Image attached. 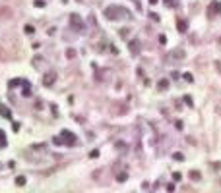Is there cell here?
<instances>
[{"label": "cell", "instance_id": "1", "mask_svg": "<svg viewBox=\"0 0 221 193\" xmlns=\"http://www.w3.org/2000/svg\"><path fill=\"white\" fill-rule=\"evenodd\" d=\"M105 18L110 19V21H118V19H130V12L122 6H109L105 8Z\"/></svg>", "mask_w": 221, "mask_h": 193}, {"label": "cell", "instance_id": "2", "mask_svg": "<svg viewBox=\"0 0 221 193\" xmlns=\"http://www.w3.org/2000/svg\"><path fill=\"white\" fill-rule=\"evenodd\" d=\"M214 16H221V2L219 0H214L208 6V18H214Z\"/></svg>", "mask_w": 221, "mask_h": 193}, {"label": "cell", "instance_id": "3", "mask_svg": "<svg viewBox=\"0 0 221 193\" xmlns=\"http://www.w3.org/2000/svg\"><path fill=\"white\" fill-rule=\"evenodd\" d=\"M60 137H62V143H66V145H76V135L72 133V131L68 129H62V133H60Z\"/></svg>", "mask_w": 221, "mask_h": 193}, {"label": "cell", "instance_id": "4", "mask_svg": "<svg viewBox=\"0 0 221 193\" xmlns=\"http://www.w3.org/2000/svg\"><path fill=\"white\" fill-rule=\"evenodd\" d=\"M70 25L74 27V31H84V21L78 14H72L70 16Z\"/></svg>", "mask_w": 221, "mask_h": 193}, {"label": "cell", "instance_id": "5", "mask_svg": "<svg viewBox=\"0 0 221 193\" xmlns=\"http://www.w3.org/2000/svg\"><path fill=\"white\" fill-rule=\"evenodd\" d=\"M184 56H186V52L182 48H175L169 52V60H184Z\"/></svg>", "mask_w": 221, "mask_h": 193}, {"label": "cell", "instance_id": "6", "mask_svg": "<svg viewBox=\"0 0 221 193\" xmlns=\"http://www.w3.org/2000/svg\"><path fill=\"white\" fill-rule=\"evenodd\" d=\"M55 81H56V73L55 72H49L47 75H45V79H43V85H45V87H52Z\"/></svg>", "mask_w": 221, "mask_h": 193}, {"label": "cell", "instance_id": "7", "mask_svg": "<svg viewBox=\"0 0 221 193\" xmlns=\"http://www.w3.org/2000/svg\"><path fill=\"white\" fill-rule=\"evenodd\" d=\"M128 48H130V52H132V54H138V52H140V41H138V39L130 41Z\"/></svg>", "mask_w": 221, "mask_h": 193}, {"label": "cell", "instance_id": "8", "mask_svg": "<svg viewBox=\"0 0 221 193\" xmlns=\"http://www.w3.org/2000/svg\"><path fill=\"white\" fill-rule=\"evenodd\" d=\"M8 145V139H6V133H4L2 129H0V149H4V147Z\"/></svg>", "mask_w": 221, "mask_h": 193}, {"label": "cell", "instance_id": "9", "mask_svg": "<svg viewBox=\"0 0 221 193\" xmlns=\"http://www.w3.org/2000/svg\"><path fill=\"white\" fill-rule=\"evenodd\" d=\"M157 89H159V91H165V89H169V81H167V79H161V81L157 83Z\"/></svg>", "mask_w": 221, "mask_h": 193}, {"label": "cell", "instance_id": "10", "mask_svg": "<svg viewBox=\"0 0 221 193\" xmlns=\"http://www.w3.org/2000/svg\"><path fill=\"white\" fill-rule=\"evenodd\" d=\"M177 25H178V31H181V33H184V31L188 29V23L184 21V19H178V23H177Z\"/></svg>", "mask_w": 221, "mask_h": 193}, {"label": "cell", "instance_id": "11", "mask_svg": "<svg viewBox=\"0 0 221 193\" xmlns=\"http://www.w3.org/2000/svg\"><path fill=\"white\" fill-rule=\"evenodd\" d=\"M0 114H2L4 118H12V112L6 108V106H0Z\"/></svg>", "mask_w": 221, "mask_h": 193}, {"label": "cell", "instance_id": "12", "mask_svg": "<svg viewBox=\"0 0 221 193\" xmlns=\"http://www.w3.org/2000/svg\"><path fill=\"white\" fill-rule=\"evenodd\" d=\"M200 178H202V174H200V172H196V170L190 172V180H194V182H200Z\"/></svg>", "mask_w": 221, "mask_h": 193}, {"label": "cell", "instance_id": "13", "mask_svg": "<svg viewBox=\"0 0 221 193\" xmlns=\"http://www.w3.org/2000/svg\"><path fill=\"white\" fill-rule=\"evenodd\" d=\"M165 2V6H169V8H177L178 6V0H163Z\"/></svg>", "mask_w": 221, "mask_h": 193}, {"label": "cell", "instance_id": "14", "mask_svg": "<svg viewBox=\"0 0 221 193\" xmlns=\"http://www.w3.org/2000/svg\"><path fill=\"white\" fill-rule=\"evenodd\" d=\"M23 87H25V89H23V93H22V95H23V97H29V95H31V89H29V83H27V81H25V83H23Z\"/></svg>", "mask_w": 221, "mask_h": 193}, {"label": "cell", "instance_id": "15", "mask_svg": "<svg viewBox=\"0 0 221 193\" xmlns=\"http://www.w3.org/2000/svg\"><path fill=\"white\" fill-rule=\"evenodd\" d=\"M16 186H25V178H23V176H18V178H16Z\"/></svg>", "mask_w": 221, "mask_h": 193}, {"label": "cell", "instance_id": "16", "mask_svg": "<svg viewBox=\"0 0 221 193\" xmlns=\"http://www.w3.org/2000/svg\"><path fill=\"white\" fill-rule=\"evenodd\" d=\"M126 178H128V174H126V172H120V174H116V180H118V182H126Z\"/></svg>", "mask_w": 221, "mask_h": 193}, {"label": "cell", "instance_id": "17", "mask_svg": "<svg viewBox=\"0 0 221 193\" xmlns=\"http://www.w3.org/2000/svg\"><path fill=\"white\" fill-rule=\"evenodd\" d=\"M25 83V79H14V81H10V87H16V85H23Z\"/></svg>", "mask_w": 221, "mask_h": 193}, {"label": "cell", "instance_id": "18", "mask_svg": "<svg viewBox=\"0 0 221 193\" xmlns=\"http://www.w3.org/2000/svg\"><path fill=\"white\" fill-rule=\"evenodd\" d=\"M173 158H175V160H184V155H182V153H175Z\"/></svg>", "mask_w": 221, "mask_h": 193}, {"label": "cell", "instance_id": "19", "mask_svg": "<svg viewBox=\"0 0 221 193\" xmlns=\"http://www.w3.org/2000/svg\"><path fill=\"white\" fill-rule=\"evenodd\" d=\"M25 33H27V35H33V33H35L33 25H25Z\"/></svg>", "mask_w": 221, "mask_h": 193}, {"label": "cell", "instance_id": "20", "mask_svg": "<svg viewBox=\"0 0 221 193\" xmlns=\"http://www.w3.org/2000/svg\"><path fill=\"white\" fill-rule=\"evenodd\" d=\"M41 62H43V58H39V56H35V58H33V66H35V68H39Z\"/></svg>", "mask_w": 221, "mask_h": 193}, {"label": "cell", "instance_id": "21", "mask_svg": "<svg viewBox=\"0 0 221 193\" xmlns=\"http://www.w3.org/2000/svg\"><path fill=\"white\" fill-rule=\"evenodd\" d=\"M182 77H184V79L188 81V83H192V81H194V77H192V73H184Z\"/></svg>", "mask_w": 221, "mask_h": 193}, {"label": "cell", "instance_id": "22", "mask_svg": "<svg viewBox=\"0 0 221 193\" xmlns=\"http://www.w3.org/2000/svg\"><path fill=\"white\" fill-rule=\"evenodd\" d=\"M181 178H182V174H181V172H175V174H173V180H175V182H178Z\"/></svg>", "mask_w": 221, "mask_h": 193}, {"label": "cell", "instance_id": "23", "mask_svg": "<svg viewBox=\"0 0 221 193\" xmlns=\"http://www.w3.org/2000/svg\"><path fill=\"white\" fill-rule=\"evenodd\" d=\"M66 56H68V58H74V56H76V52H74L72 48H68V50H66Z\"/></svg>", "mask_w": 221, "mask_h": 193}, {"label": "cell", "instance_id": "24", "mask_svg": "<svg viewBox=\"0 0 221 193\" xmlns=\"http://www.w3.org/2000/svg\"><path fill=\"white\" fill-rule=\"evenodd\" d=\"M128 31L130 29H126V27H124V29H120V37H124V39H126V37H128Z\"/></svg>", "mask_w": 221, "mask_h": 193}, {"label": "cell", "instance_id": "25", "mask_svg": "<svg viewBox=\"0 0 221 193\" xmlns=\"http://www.w3.org/2000/svg\"><path fill=\"white\" fill-rule=\"evenodd\" d=\"M52 141H55L56 145H62V137H52Z\"/></svg>", "mask_w": 221, "mask_h": 193}, {"label": "cell", "instance_id": "26", "mask_svg": "<svg viewBox=\"0 0 221 193\" xmlns=\"http://www.w3.org/2000/svg\"><path fill=\"white\" fill-rule=\"evenodd\" d=\"M89 157H91V158H97V157H99V151H97V149L91 151V155H89Z\"/></svg>", "mask_w": 221, "mask_h": 193}, {"label": "cell", "instance_id": "27", "mask_svg": "<svg viewBox=\"0 0 221 193\" xmlns=\"http://www.w3.org/2000/svg\"><path fill=\"white\" fill-rule=\"evenodd\" d=\"M35 6H37V8H43L45 2H43V0H35Z\"/></svg>", "mask_w": 221, "mask_h": 193}, {"label": "cell", "instance_id": "28", "mask_svg": "<svg viewBox=\"0 0 221 193\" xmlns=\"http://www.w3.org/2000/svg\"><path fill=\"white\" fill-rule=\"evenodd\" d=\"M167 191H175V186H173V183H167Z\"/></svg>", "mask_w": 221, "mask_h": 193}, {"label": "cell", "instance_id": "29", "mask_svg": "<svg viewBox=\"0 0 221 193\" xmlns=\"http://www.w3.org/2000/svg\"><path fill=\"white\" fill-rule=\"evenodd\" d=\"M215 68H217L219 72H221V62H215Z\"/></svg>", "mask_w": 221, "mask_h": 193}, {"label": "cell", "instance_id": "30", "mask_svg": "<svg viewBox=\"0 0 221 193\" xmlns=\"http://www.w3.org/2000/svg\"><path fill=\"white\" fill-rule=\"evenodd\" d=\"M159 2V0H149V4H157Z\"/></svg>", "mask_w": 221, "mask_h": 193}, {"label": "cell", "instance_id": "31", "mask_svg": "<svg viewBox=\"0 0 221 193\" xmlns=\"http://www.w3.org/2000/svg\"><path fill=\"white\" fill-rule=\"evenodd\" d=\"M219 47H221V39H219Z\"/></svg>", "mask_w": 221, "mask_h": 193}]
</instances>
